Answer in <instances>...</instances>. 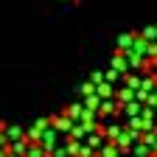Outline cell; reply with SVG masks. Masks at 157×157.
I'll return each mask as SVG.
<instances>
[{"label": "cell", "instance_id": "1", "mask_svg": "<svg viewBox=\"0 0 157 157\" xmlns=\"http://www.w3.org/2000/svg\"><path fill=\"white\" fill-rule=\"evenodd\" d=\"M135 34H121V39H118V48H121V51H126V48H132L135 45Z\"/></svg>", "mask_w": 157, "mask_h": 157}, {"label": "cell", "instance_id": "2", "mask_svg": "<svg viewBox=\"0 0 157 157\" xmlns=\"http://www.w3.org/2000/svg\"><path fill=\"white\" fill-rule=\"evenodd\" d=\"M157 36V28L154 25H149V28H143V34H140V39H143V42H151V39Z\"/></svg>", "mask_w": 157, "mask_h": 157}, {"label": "cell", "instance_id": "3", "mask_svg": "<svg viewBox=\"0 0 157 157\" xmlns=\"http://www.w3.org/2000/svg\"><path fill=\"white\" fill-rule=\"evenodd\" d=\"M112 65H115L118 70H124V67H126V62H124V53H115V59H112Z\"/></svg>", "mask_w": 157, "mask_h": 157}, {"label": "cell", "instance_id": "4", "mask_svg": "<svg viewBox=\"0 0 157 157\" xmlns=\"http://www.w3.org/2000/svg\"><path fill=\"white\" fill-rule=\"evenodd\" d=\"M73 3H78V0H73Z\"/></svg>", "mask_w": 157, "mask_h": 157}]
</instances>
